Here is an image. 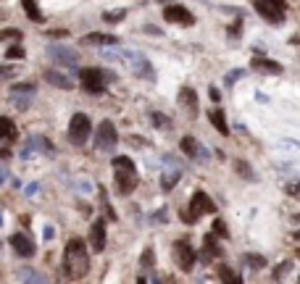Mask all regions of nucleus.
Wrapping results in <instances>:
<instances>
[{
    "mask_svg": "<svg viewBox=\"0 0 300 284\" xmlns=\"http://www.w3.org/2000/svg\"><path fill=\"white\" fill-rule=\"evenodd\" d=\"M0 226H3V213H0Z\"/></svg>",
    "mask_w": 300,
    "mask_h": 284,
    "instance_id": "45",
    "label": "nucleus"
},
{
    "mask_svg": "<svg viewBox=\"0 0 300 284\" xmlns=\"http://www.w3.org/2000/svg\"><path fill=\"white\" fill-rule=\"evenodd\" d=\"M21 29H3L0 32V42H8V40H21Z\"/></svg>",
    "mask_w": 300,
    "mask_h": 284,
    "instance_id": "29",
    "label": "nucleus"
},
{
    "mask_svg": "<svg viewBox=\"0 0 300 284\" xmlns=\"http://www.w3.org/2000/svg\"><path fill=\"white\" fill-rule=\"evenodd\" d=\"M213 211H216L213 200L203 192V189H198V192H192V197H190L187 211H182V221L184 224H195L200 216H208V213H213Z\"/></svg>",
    "mask_w": 300,
    "mask_h": 284,
    "instance_id": "4",
    "label": "nucleus"
},
{
    "mask_svg": "<svg viewBox=\"0 0 300 284\" xmlns=\"http://www.w3.org/2000/svg\"><path fill=\"white\" fill-rule=\"evenodd\" d=\"M21 5H24L27 16L32 19V21H42V13H40V8H37V3H34V0H21Z\"/></svg>",
    "mask_w": 300,
    "mask_h": 284,
    "instance_id": "26",
    "label": "nucleus"
},
{
    "mask_svg": "<svg viewBox=\"0 0 300 284\" xmlns=\"http://www.w3.org/2000/svg\"><path fill=\"white\" fill-rule=\"evenodd\" d=\"M66 34H68L66 29H53V32H50V37H56V40H64Z\"/></svg>",
    "mask_w": 300,
    "mask_h": 284,
    "instance_id": "38",
    "label": "nucleus"
},
{
    "mask_svg": "<svg viewBox=\"0 0 300 284\" xmlns=\"http://www.w3.org/2000/svg\"><path fill=\"white\" fill-rule=\"evenodd\" d=\"M213 234H216V237H229V232H227V226H224V221H221V219L213 221Z\"/></svg>",
    "mask_w": 300,
    "mask_h": 284,
    "instance_id": "34",
    "label": "nucleus"
},
{
    "mask_svg": "<svg viewBox=\"0 0 300 284\" xmlns=\"http://www.w3.org/2000/svg\"><path fill=\"white\" fill-rule=\"evenodd\" d=\"M256 97H258V103H268V97L264 95V92H256Z\"/></svg>",
    "mask_w": 300,
    "mask_h": 284,
    "instance_id": "40",
    "label": "nucleus"
},
{
    "mask_svg": "<svg viewBox=\"0 0 300 284\" xmlns=\"http://www.w3.org/2000/svg\"><path fill=\"white\" fill-rule=\"evenodd\" d=\"M119 145V132L113 126V121H100L95 129V148L98 150H113Z\"/></svg>",
    "mask_w": 300,
    "mask_h": 284,
    "instance_id": "7",
    "label": "nucleus"
},
{
    "mask_svg": "<svg viewBox=\"0 0 300 284\" xmlns=\"http://www.w3.org/2000/svg\"><path fill=\"white\" fill-rule=\"evenodd\" d=\"M179 148H182V153H184V156H187V158H192V160H208V158H211V153L205 150L203 145H200V142L195 140V137H190V134H187V137H182Z\"/></svg>",
    "mask_w": 300,
    "mask_h": 284,
    "instance_id": "13",
    "label": "nucleus"
},
{
    "mask_svg": "<svg viewBox=\"0 0 300 284\" xmlns=\"http://www.w3.org/2000/svg\"><path fill=\"white\" fill-rule=\"evenodd\" d=\"M19 279L21 282H45V276L42 274H34V271H21Z\"/></svg>",
    "mask_w": 300,
    "mask_h": 284,
    "instance_id": "33",
    "label": "nucleus"
},
{
    "mask_svg": "<svg viewBox=\"0 0 300 284\" xmlns=\"http://www.w3.org/2000/svg\"><path fill=\"white\" fill-rule=\"evenodd\" d=\"M45 82L53 84V87H61V90H74V79L71 76H66L64 71H56V68H50V71H45Z\"/></svg>",
    "mask_w": 300,
    "mask_h": 284,
    "instance_id": "17",
    "label": "nucleus"
},
{
    "mask_svg": "<svg viewBox=\"0 0 300 284\" xmlns=\"http://www.w3.org/2000/svg\"><path fill=\"white\" fill-rule=\"evenodd\" d=\"M16 140V124L8 116H0V142H13Z\"/></svg>",
    "mask_w": 300,
    "mask_h": 284,
    "instance_id": "19",
    "label": "nucleus"
},
{
    "mask_svg": "<svg viewBox=\"0 0 300 284\" xmlns=\"http://www.w3.org/2000/svg\"><path fill=\"white\" fill-rule=\"evenodd\" d=\"M79 76H82V90H87L90 95H100V92H105V87L116 79L113 71H108V68H98V66L82 68Z\"/></svg>",
    "mask_w": 300,
    "mask_h": 284,
    "instance_id": "3",
    "label": "nucleus"
},
{
    "mask_svg": "<svg viewBox=\"0 0 300 284\" xmlns=\"http://www.w3.org/2000/svg\"><path fill=\"white\" fill-rule=\"evenodd\" d=\"M48 56H50L53 61H58L61 66H66V68H74L76 63H79V56H76V50L64 48V45H50V48H48Z\"/></svg>",
    "mask_w": 300,
    "mask_h": 284,
    "instance_id": "11",
    "label": "nucleus"
},
{
    "mask_svg": "<svg viewBox=\"0 0 300 284\" xmlns=\"http://www.w3.org/2000/svg\"><path fill=\"white\" fill-rule=\"evenodd\" d=\"M121 61H127L129 68L140 76V79H156V71H153V66H150V61L140 56V53H134V50H124V53H119Z\"/></svg>",
    "mask_w": 300,
    "mask_h": 284,
    "instance_id": "6",
    "label": "nucleus"
},
{
    "mask_svg": "<svg viewBox=\"0 0 300 284\" xmlns=\"http://www.w3.org/2000/svg\"><path fill=\"white\" fill-rule=\"evenodd\" d=\"M145 29H148L150 34H156V37H161V29H156V27H145Z\"/></svg>",
    "mask_w": 300,
    "mask_h": 284,
    "instance_id": "41",
    "label": "nucleus"
},
{
    "mask_svg": "<svg viewBox=\"0 0 300 284\" xmlns=\"http://www.w3.org/2000/svg\"><path fill=\"white\" fill-rule=\"evenodd\" d=\"M174 260L182 271H192V268H195V260H198V252L187 240H176L174 242Z\"/></svg>",
    "mask_w": 300,
    "mask_h": 284,
    "instance_id": "8",
    "label": "nucleus"
},
{
    "mask_svg": "<svg viewBox=\"0 0 300 284\" xmlns=\"http://www.w3.org/2000/svg\"><path fill=\"white\" fill-rule=\"evenodd\" d=\"M113 189L116 195L127 197L137 189V171H134V160L127 158V156H119L113 158Z\"/></svg>",
    "mask_w": 300,
    "mask_h": 284,
    "instance_id": "2",
    "label": "nucleus"
},
{
    "mask_svg": "<svg viewBox=\"0 0 300 284\" xmlns=\"http://www.w3.org/2000/svg\"><path fill=\"white\" fill-rule=\"evenodd\" d=\"M234 168H237V174H242L248 182L256 179V174H253V168L248 166V160H234Z\"/></svg>",
    "mask_w": 300,
    "mask_h": 284,
    "instance_id": "28",
    "label": "nucleus"
},
{
    "mask_svg": "<svg viewBox=\"0 0 300 284\" xmlns=\"http://www.w3.org/2000/svg\"><path fill=\"white\" fill-rule=\"evenodd\" d=\"M287 195L300 197V182H290V184H287Z\"/></svg>",
    "mask_w": 300,
    "mask_h": 284,
    "instance_id": "37",
    "label": "nucleus"
},
{
    "mask_svg": "<svg viewBox=\"0 0 300 284\" xmlns=\"http://www.w3.org/2000/svg\"><path fill=\"white\" fill-rule=\"evenodd\" d=\"M164 19L168 21V24H182V27L195 24V16H192L184 5H166V8H164Z\"/></svg>",
    "mask_w": 300,
    "mask_h": 284,
    "instance_id": "12",
    "label": "nucleus"
},
{
    "mask_svg": "<svg viewBox=\"0 0 300 284\" xmlns=\"http://www.w3.org/2000/svg\"><path fill=\"white\" fill-rule=\"evenodd\" d=\"M140 263H142L145 271H153V268H156V250H153V248H145Z\"/></svg>",
    "mask_w": 300,
    "mask_h": 284,
    "instance_id": "25",
    "label": "nucleus"
},
{
    "mask_svg": "<svg viewBox=\"0 0 300 284\" xmlns=\"http://www.w3.org/2000/svg\"><path fill=\"white\" fill-rule=\"evenodd\" d=\"M208 119H211V124L216 126L224 137L229 134V124H227V116H224V111H221V108H213V111L208 113Z\"/></svg>",
    "mask_w": 300,
    "mask_h": 284,
    "instance_id": "23",
    "label": "nucleus"
},
{
    "mask_svg": "<svg viewBox=\"0 0 300 284\" xmlns=\"http://www.w3.org/2000/svg\"><path fill=\"white\" fill-rule=\"evenodd\" d=\"M179 105L187 111L190 119H195L198 116V92L192 90V87H182L179 90Z\"/></svg>",
    "mask_w": 300,
    "mask_h": 284,
    "instance_id": "16",
    "label": "nucleus"
},
{
    "mask_svg": "<svg viewBox=\"0 0 300 284\" xmlns=\"http://www.w3.org/2000/svg\"><path fill=\"white\" fill-rule=\"evenodd\" d=\"M87 242H82L79 237L68 240V245L64 248V274L68 279H82L90 271V252L84 248Z\"/></svg>",
    "mask_w": 300,
    "mask_h": 284,
    "instance_id": "1",
    "label": "nucleus"
},
{
    "mask_svg": "<svg viewBox=\"0 0 300 284\" xmlns=\"http://www.w3.org/2000/svg\"><path fill=\"white\" fill-rule=\"evenodd\" d=\"M105 240H108V234H105V219H95L90 224V234H87V245L92 252H103L105 250Z\"/></svg>",
    "mask_w": 300,
    "mask_h": 284,
    "instance_id": "10",
    "label": "nucleus"
},
{
    "mask_svg": "<svg viewBox=\"0 0 300 284\" xmlns=\"http://www.w3.org/2000/svg\"><path fill=\"white\" fill-rule=\"evenodd\" d=\"M292 237H295V242H300V229H298V232H292Z\"/></svg>",
    "mask_w": 300,
    "mask_h": 284,
    "instance_id": "42",
    "label": "nucleus"
},
{
    "mask_svg": "<svg viewBox=\"0 0 300 284\" xmlns=\"http://www.w3.org/2000/svg\"><path fill=\"white\" fill-rule=\"evenodd\" d=\"M179 182V171H166L164 176H161V187H164V192H168V189H174V184Z\"/></svg>",
    "mask_w": 300,
    "mask_h": 284,
    "instance_id": "27",
    "label": "nucleus"
},
{
    "mask_svg": "<svg viewBox=\"0 0 300 284\" xmlns=\"http://www.w3.org/2000/svg\"><path fill=\"white\" fill-rule=\"evenodd\" d=\"M295 255H298V260H300V250H298V252H295Z\"/></svg>",
    "mask_w": 300,
    "mask_h": 284,
    "instance_id": "46",
    "label": "nucleus"
},
{
    "mask_svg": "<svg viewBox=\"0 0 300 284\" xmlns=\"http://www.w3.org/2000/svg\"><path fill=\"white\" fill-rule=\"evenodd\" d=\"M250 68L253 71H261V74H268V76H279L282 74V63H276V61L266 58V56H253Z\"/></svg>",
    "mask_w": 300,
    "mask_h": 284,
    "instance_id": "14",
    "label": "nucleus"
},
{
    "mask_svg": "<svg viewBox=\"0 0 300 284\" xmlns=\"http://www.w3.org/2000/svg\"><path fill=\"white\" fill-rule=\"evenodd\" d=\"M287 271H290V260H282V263L274 268V279H279V276H287Z\"/></svg>",
    "mask_w": 300,
    "mask_h": 284,
    "instance_id": "35",
    "label": "nucleus"
},
{
    "mask_svg": "<svg viewBox=\"0 0 300 284\" xmlns=\"http://www.w3.org/2000/svg\"><path fill=\"white\" fill-rule=\"evenodd\" d=\"M153 126H158V129H168L171 126V121H168V116H164V113H153Z\"/></svg>",
    "mask_w": 300,
    "mask_h": 284,
    "instance_id": "30",
    "label": "nucleus"
},
{
    "mask_svg": "<svg viewBox=\"0 0 300 284\" xmlns=\"http://www.w3.org/2000/svg\"><path fill=\"white\" fill-rule=\"evenodd\" d=\"M221 255V248L216 245V234H205V240H203V260H213V258H219Z\"/></svg>",
    "mask_w": 300,
    "mask_h": 284,
    "instance_id": "18",
    "label": "nucleus"
},
{
    "mask_svg": "<svg viewBox=\"0 0 300 284\" xmlns=\"http://www.w3.org/2000/svg\"><path fill=\"white\" fill-rule=\"evenodd\" d=\"M292 221H295V224H300V213H295V216H292Z\"/></svg>",
    "mask_w": 300,
    "mask_h": 284,
    "instance_id": "43",
    "label": "nucleus"
},
{
    "mask_svg": "<svg viewBox=\"0 0 300 284\" xmlns=\"http://www.w3.org/2000/svg\"><path fill=\"white\" fill-rule=\"evenodd\" d=\"M219 279L221 282H229V284H242V276L234 274L229 266H219Z\"/></svg>",
    "mask_w": 300,
    "mask_h": 284,
    "instance_id": "24",
    "label": "nucleus"
},
{
    "mask_svg": "<svg viewBox=\"0 0 300 284\" xmlns=\"http://www.w3.org/2000/svg\"><path fill=\"white\" fill-rule=\"evenodd\" d=\"M124 16H127V11H108V13H103V21L116 24V21H124Z\"/></svg>",
    "mask_w": 300,
    "mask_h": 284,
    "instance_id": "31",
    "label": "nucleus"
},
{
    "mask_svg": "<svg viewBox=\"0 0 300 284\" xmlns=\"http://www.w3.org/2000/svg\"><path fill=\"white\" fill-rule=\"evenodd\" d=\"M242 266H248L250 271H261V268H266V258L261 255V252H245Z\"/></svg>",
    "mask_w": 300,
    "mask_h": 284,
    "instance_id": "20",
    "label": "nucleus"
},
{
    "mask_svg": "<svg viewBox=\"0 0 300 284\" xmlns=\"http://www.w3.org/2000/svg\"><path fill=\"white\" fill-rule=\"evenodd\" d=\"M92 134V121L87 113H74L68 121V142L71 145H84Z\"/></svg>",
    "mask_w": 300,
    "mask_h": 284,
    "instance_id": "5",
    "label": "nucleus"
},
{
    "mask_svg": "<svg viewBox=\"0 0 300 284\" xmlns=\"http://www.w3.org/2000/svg\"><path fill=\"white\" fill-rule=\"evenodd\" d=\"M84 42L87 45H116L119 42V37L116 34H103V32H92L84 37Z\"/></svg>",
    "mask_w": 300,
    "mask_h": 284,
    "instance_id": "22",
    "label": "nucleus"
},
{
    "mask_svg": "<svg viewBox=\"0 0 300 284\" xmlns=\"http://www.w3.org/2000/svg\"><path fill=\"white\" fill-rule=\"evenodd\" d=\"M11 248H13V252H16L19 258H32L34 252H37V248L32 245V240H29L27 234H19V232L11 237Z\"/></svg>",
    "mask_w": 300,
    "mask_h": 284,
    "instance_id": "15",
    "label": "nucleus"
},
{
    "mask_svg": "<svg viewBox=\"0 0 300 284\" xmlns=\"http://www.w3.org/2000/svg\"><path fill=\"white\" fill-rule=\"evenodd\" d=\"M242 76H245V71H242V68H232V71L227 74V84H234L237 79H242Z\"/></svg>",
    "mask_w": 300,
    "mask_h": 284,
    "instance_id": "36",
    "label": "nucleus"
},
{
    "mask_svg": "<svg viewBox=\"0 0 300 284\" xmlns=\"http://www.w3.org/2000/svg\"><path fill=\"white\" fill-rule=\"evenodd\" d=\"M256 11L271 24L284 21V0H256Z\"/></svg>",
    "mask_w": 300,
    "mask_h": 284,
    "instance_id": "9",
    "label": "nucleus"
},
{
    "mask_svg": "<svg viewBox=\"0 0 300 284\" xmlns=\"http://www.w3.org/2000/svg\"><path fill=\"white\" fill-rule=\"evenodd\" d=\"M3 179H5V174H0V187H3Z\"/></svg>",
    "mask_w": 300,
    "mask_h": 284,
    "instance_id": "44",
    "label": "nucleus"
},
{
    "mask_svg": "<svg viewBox=\"0 0 300 284\" xmlns=\"http://www.w3.org/2000/svg\"><path fill=\"white\" fill-rule=\"evenodd\" d=\"M164 219H166L164 211H158V213H153V216H150V221H164Z\"/></svg>",
    "mask_w": 300,
    "mask_h": 284,
    "instance_id": "39",
    "label": "nucleus"
},
{
    "mask_svg": "<svg viewBox=\"0 0 300 284\" xmlns=\"http://www.w3.org/2000/svg\"><path fill=\"white\" fill-rule=\"evenodd\" d=\"M24 56H27V53H24V48H21V45H11L8 53H5V58H11V61H21Z\"/></svg>",
    "mask_w": 300,
    "mask_h": 284,
    "instance_id": "32",
    "label": "nucleus"
},
{
    "mask_svg": "<svg viewBox=\"0 0 300 284\" xmlns=\"http://www.w3.org/2000/svg\"><path fill=\"white\" fill-rule=\"evenodd\" d=\"M11 97H32L34 92H37V87L32 82H19V84H11Z\"/></svg>",
    "mask_w": 300,
    "mask_h": 284,
    "instance_id": "21",
    "label": "nucleus"
}]
</instances>
